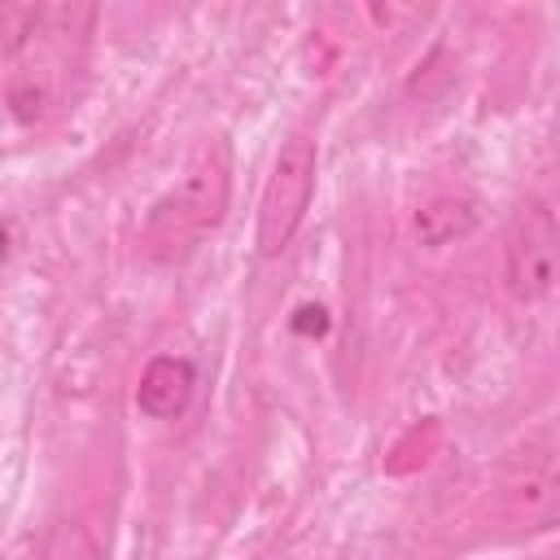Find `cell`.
<instances>
[{
  "mask_svg": "<svg viewBox=\"0 0 560 560\" xmlns=\"http://www.w3.org/2000/svg\"><path fill=\"white\" fill-rule=\"evenodd\" d=\"M228 197H232V162H228V144L223 140H206L184 175L149 206L144 219V249L158 262H179L188 258L228 214Z\"/></svg>",
  "mask_w": 560,
  "mask_h": 560,
  "instance_id": "obj_1",
  "label": "cell"
},
{
  "mask_svg": "<svg viewBox=\"0 0 560 560\" xmlns=\"http://www.w3.org/2000/svg\"><path fill=\"white\" fill-rule=\"evenodd\" d=\"M315 171H319L315 140L289 136L276 149V162H271V175H267L262 201H258V232H254V245L262 258L284 254L289 241L298 236V228L311 210V197H315Z\"/></svg>",
  "mask_w": 560,
  "mask_h": 560,
  "instance_id": "obj_2",
  "label": "cell"
},
{
  "mask_svg": "<svg viewBox=\"0 0 560 560\" xmlns=\"http://www.w3.org/2000/svg\"><path fill=\"white\" fill-rule=\"evenodd\" d=\"M556 210L542 197H525L512 210L508 236H503V280L516 302H538L556 284Z\"/></svg>",
  "mask_w": 560,
  "mask_h": 560,
  "instance_id": "obj_3",
  "label": "cell"
},
{
  "mask_svg": "<svg viewBox=\"0 0 560 560\" xmlns=\"http://www.w3.org/2000/svg\"><path fill=\"white\" fill-rule=\"evenodd\" d=\"M192 389H197V368L192 359L184 354H153L140 372V385H136V407L149 416V420H175L188 411L192 402Z\"/></svg>",
  "mask_w": 560,
  "mask_h": 560,
  "instance_id": "obj_4",
  "label": "cell"
},
{
  "mask_svg": "<svg viewBox=\"0 0 560 560\" xmlns=\"http://www.w3.org/2000/svg\"><path fill=\"white\" fill-rule=\"evenodd\" d=\"M477 223H481V206L472 197L442 192V197H433L416 210V241L429 245V249H442V245H455V241L472 236Z\"/></svg>",
  "mask_w": 560,
  "mask_h": 560,
  "instance_id": "obj_5",
  "label": "cell"
},
{
  "mask_svg": "<svg viewBox=\"0 0 560 560\" xmlns=\"http://www.w3.org/2000/svg\"><path fill=\"white\" fill-rule=\"evenodd\" d=\"M293 328H298L302 337H319V332H328V311H324V306H298Z\"/></svg>",
  "mask_w": 560,
  "mask_h": 560,
  "instance_id": "obj_6",
  "label": "cell"
}]
</instances>
